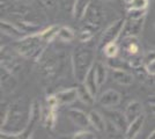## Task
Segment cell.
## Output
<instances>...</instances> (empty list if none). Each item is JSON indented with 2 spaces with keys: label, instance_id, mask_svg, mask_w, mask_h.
I'll return each instance as SVG.
<instances>
[{
  "label": "cell",
  "instance_id": "cell-4",
  "mask_svg": "<svg viewBox=\"0 0 155 139\" xmlns=\"http://www.w3.org/2000/svg\"><path fill=\"white\" fill-rule=\"evenodd\" d=\"M125 23V19H118L115 22H112L105 30H104L101 38H100V46L103 49L104 45H107L108 43L111 42H116L117 38L122 35L123 31V27Z\"/></svg>",
  "mask_w": 155,
  "mask_h": 139
},
{
  "label": "cell",
  "instance_id": "cell-16",
  "mask_svg": "<svg viewBox=\"0 0 155 139\" xmlns=\"http://www.w3.org/2000/svg\"><path fill=\"white\" fill-rule=\"evenodd\" d=\"M124 114L129 121V123H131L132 121H134L137 117H139L142 114V104L138 101H132L127 104Z\"/></svg>",
  "mask_w": 155,
  "mask_h": 139
},
{
  "label": "cell",
  "instance_id": "cell-11",
  "mask_svg": "<svg viewBox=\"0 0 155 139\" xmlns=\"http://www.w3.org/2000/svg\"><path fill=\"white\" fill-rule=\"evenodd\" d=\"M81 20H86L87 22V26L91 29H96V26L100 25V20H101V13H100V9L96 6H94V4L91 2V5L88 6L86 13H84V18Z\"/></svg>",
  "mask_w": 155,
  "mask_h": 139
},
{
  "label": "cell",
  "instance_id": "cell-14",
  "mask_svg": "<svg viewBox=\"0 0 155 139\" xmlns=\"http://www.w3.org/2000/svg\"><path fill=\"white\" fill-rule=\"evenodd\" d=\"M88 116H89L91 125L97 132H104L107 130V121L102 114H100L97 110H91L88 113Z\"/></svg>",
  "mask_w": 155,
  "mask_h": 139
},
{
  "label": "cell",
  "instance_id": "cell-33",
  "mask_svg": "<svg viewBox=\"0 0 155 139\" xmlns=\"http://www.w3.org/2000/svg\"><path fill=\"white\" fill-rule=\"evenodd\" d=\"M124 1H125V2H126V4H127V2H130V1H131V0H124Z\"/></svg>",
  "mask_w": 155,
  "mask_h": 139
},
{
  "label": "cell",
  "instance_id": "cell-18",
  "mask_svg": "<svg viewBox=\"0 0 155 139\" xmlns=\"http://www.w3.org/2000/svg\"><path fill=\"white\" fill-rule=\"evenodd\" d=\"M1 31L7 36L16 38V40L23 38V31L19 29L18 27H15L14 25L6 22V21H1Z\"/></svg>",
  "mask_w": 155,
  "mask_h": 139
},
{
  "label": "cell",
  "instance_id": "cell-28",
  "mask_svg": "<svg viewBox=\"0 0 155 139\" xmlns=\"http://www.w3.org/2000/svg\"><path fill=\"white\" fill-rule=\"evenodd\" d=\"M93 33H94V29H91V28H89V27H84V29L81 30V33H80V36H79L80 42L86 43V42H88L89 40H91Z\"/></svg>",
  "mask_w": 155,
  "mask_h": 139
},
{
  "label": "cell",
  "instance_id": "cell-3",
  "mask_svg": "<svg viewBox=\"0 0 155 139\" xmlns=\"http://www.w3.org/2000/svg\"><path fill=\"white\" fill-rule=\"evenodd\" d=\"M43 44H45V42L39 37V35H32L21 38L15 46L20 55L25 57H32L38 53L41 49H43Z\"/></svg>",
  "mask_w": 155,
  "mask_h": 139
},
{
  "label": "cell",
  "instance_id": "cell-17",
  "mask_svg": "<svg viewBox=\"0 0 155 139\" xmlns=\"http://www.w3.org/2000/svg\"><path fill=\"white\" fill-rule=\"evenodd\" d=\"M91 0H74L73 2V8H72V13L73 18L75 20H81L84 18V13L87 11L88 6L91 5Z\"/></svg>",
  "mask_w": 155,
  "mask_h": 139
},
{
  "label": "cell",
  "instance_id": "cell-12",
  "mask_svg": "<svg viewBox=\"0 0 155 139\" xmlns=\"http://www.w3.org/2000/svg\"><path fill=\"white\" fill-rule=\"evenodd\" d=\"M54 96L58 101L59 106L60 104H72L78 99V91L77 88H68V89H64V91L56 93Z\"/></svg>",
  "mask_w": 155,
  "mask_h": 139
},
{
  "label": "cell",
  "instance_id": "cell-8",
  "mask_svg": "<svg viewBox=\"0 0 155 139\" xmlns=\"http://www.w3.org/2000/svg\"><path fill=\"white\" fill-rule=\"evenodd\" d=\"M143 19L139 20H131V19H125V23L123 27V31H122V37H131V36H138L141 33L142 26H143Z\"/></svg>",
  "mask_w": 155,
  "mask_h": 139
},
{
  "label": "cell",
  "instance_id": "cell-21",
  "mask_svg": "<svg viewBox=\"0 0 155 139\" xmlns=\"http://www.w3.org/2000/svg\"><path fill=\"white\" fill-rule=\"evenodd\" d=\"M94 66H95V77H96L97 84L101 87L105 82L107 77H108V67L101 61H96Z\"/></svg>",
  "mask_w": 155,
  "mask_h": 139
},
{
  "label": "cell",
  "instance_id": "cell-7",
  "mask_svg": "<svg viewBox=\"0 0 155 139\" xmlns=\"http://www.w3.org/2000/svg\"><path fill=\"white\" fill-rule=\"evenodd\" d=\"M39 119H41V108H39L38 101L35 100L31 103V110H30V117H29L28 125H27L26 130L23 131V133L20 137H25V138L29 137L34 131V129L36 127V124L39 122Z\"/></svg>",
  "mask_w": 155,
  "mask_h": 139
},
{
  "label": "cell",
  "instance_id": "cell-27",
  "mask_svg": "<svg viewBox=\"0 0 155 139\" xmlns=\"http://www.w3.org/2000/svg\"><path fill=\"white\" fill-rule=\"evenodd\" d=\"M146 13H147V9H127L126 19H131V20L143 19L146 16Z\"/></svg>",
  "mask_w": 155,
  "mask_h": 139
},
{
  "label": "cell",
  "instance_id": "cell-9",
  "mask_svg": "<svg viewBox=\"0 0 155 139\" xmlns=\"http://www.w3.org/2000/svg\"><path fill=\"white\" fill-rule=\"evenodd\" d=\"M67 115H68L70 119L73 122V124L79 126L80 129H87L88 126L91 125L88 114H86L84 111L80 110V109H74V108L68 109Z\"/></svg>",
  "mask_w": 155,
  "mask_h": 139
},
{
  "label": "cell",
  "instance_id": "cell-24",
  "mask_svg": "<svg viewBox=\"0 0 155 139\" xmlns=\"http://www.w3.org/2000/svg\"><path fill=\"white\" fill-rule=\"evenodd\" d=\"M75 35L74 31L68 27H59L58 34H57V38L63 42H71L74 40Z\"/></svg>",
  "mask_w": 155,
  "mask_h": 139
},
{
  "label": "cell",
  "instance_id": "cell-19",
  "mask_svg": "<svg viewBox=\"0 0 155 139\" xmlns=\"http://www.w3.org/2000/svg\"><path fill=\"white\" fill-rule=\"evenodd\" d=\"M123 45L125 51L129 53L131 57L139 55V44H138V40H137V36H131V37H125L123 38Z\"/></svg>",
  "mask_w": 155,
  "mask_h": 139
},
{
  "label": "cell",
  "instance_id": "cell-22",
  "mask_svg": "<svg viewBox=\"0 0 155 139\" xmlns=\"http://www.w3.org/2000/svg\"><path fill=\"white\" fill-rule=\"evenodd\" d=\"M143 67L149 75L155 77V51H152L143 57Z\"/></svg>",
  "mask_w": 155,
  "mask_h": 139
},
{
  "label": "cell",
  "instance_id": "cell-34",
  "mask_svg": "<svg viewBox=\"0 0 155 139\" xmlns=\"http://www.w3.org/2000/svg\"><path fill=\"white\" fill-rule=\"evenodd\" d=\"M109 1H112V0H109Z\"/></svg>",
  "mask_w": 155,
  "mask_h": 139
},
{
  "label": "cell",
  "instance_id": "cell-30",
  "mask_svg": "<svg viewBox=\"0 0 155 139\" xmlns=\"http://www.w3.org/2000/svg\"><path fill=\"white\" fill-rule=\"evenodd\" d=\"M148 103H149V104H154V106H155V95H153V96H150V98H149Z\"/></svg>",
  "mask_w": 155,
  "mask_h": 139
},
{
  "label": "cell",
  "instance_id": "cell-6",
  "mask_svg": "<svg viewBox=\"0 0 155 139\" xmlns=\"http://www.w3.org/2000/svg\"><path fill=\"white\" fill-rule=\"evenodd\" d=\"M120 100H122V96L117 91L108 89L100 95L97 102L101 107L107 109V108H114V107L118 106L120 103Z\"/></svg>",
  "mask_w": 155,
  "mask_h": 139
},
{
  "label": "cell",
  "instance_id": "cell-10",
  "mask_svg": "<svg viewBox=\"0 0 155 139\" xmlns=\"http://www.w3.org/2000/svg\"><path fill=\"white\" fill-rule=\"evenodd\" d=\"M111 77L115 82L122 86H130L134 81L132 73L126 71V68H111Z\"/></svg>",
  "mask_w": 155,
  "mask_h": 139
},
{
  "label": "cell",
  "instance_id": "cell-32",
  "mask_svg": "<svg viewBox=\"0 0 155 139\" xmlns=\"http://www.w3.org/2000/svg\"><path fill=\"white\" fill-rule=\"evenodd\" d=\"M150 110H152V114H153V116L155 117V106H154V104H150Z\"/></svg>",
  "mask_w": 155,
  "mask_h": 139
},
{
  "label": "cell",
  "instance_id": "cell-1",
  "mask_svg": "<svg viewBox=\"0 0 155 139\" xmlns=\"http://www.w3.org/2000/svg\"><path fill=\"white\" fill-rule=\"evenodd\" d=\"M31 103L29 104L26 99H19L8 107L7 116L1 124V136L20 137L26 130L30 117Z\"/></svg>",
  "mask_w": 155,
  "mask_h": 139
},
{
  "label": "cell",
  "instance_id": "cell-31",
  "mask_svg": "<svg viewBox=\"0 0 155 139\" xmlns=\"http://www.w3.org/2000/svg\"><path fill=\"white\" fill-rule=\"evenodd\" d=\"M147 138L148 139H155V130L153 131V132H150V134H149Z\"/></svg>",
  "mask_w": 155,
  "mask_h": 139
},
{
  "label": "cell",
  "instance_id": "cell-15",
  "mask_svg": "<svg viewBox=\"0 0 155 139\" xmlns=\"http://www.w3.org/2000/svg\"><path fill=\"white\" fill-rule=\"evenodd\" d=\"M78 91V99L82 103L87 106H93L95 103V95L86 87L84 82H79V86L77 87Z\"/></svg>",
  "mask_w": 155,
  "mask_h": 139
},
{
  "label": "cell",
  "instance_id": "cell-20",
  "mask_svg": "<svg viewBox=\"0 0 155 139\" xmlns=\"http://www.w3.org/2000/svg\"><path fill=\"white\" fill-rule=\"evenodd\" d=\"M84 84L86 85V87L96 96L97 91H98V87L100 86H98V84H97L96 77H95V66H94V65H93V67L89 70V72L87 73Z\"/></svg>",
  "mask_w": 155,
  "mask_h": 139
},
{
  "label": "cell",
  "instance_id": "cell-29",
  "mask_svg": "<svg viewBox=\"0 0 155 139\" xmlns=\"http://www.w3.org/2000/svg\"><path fill=\"white\" fill-rule=\"evenodd\" d=\"M73 138H79V139H93V138H96V136L94 134L93 132L88 131L87 129H81L80 131L74 133Z\"/></svg>",
  "mask_w": 155,
  "mask_h": 139
},
{
  "label": "cell",
  "instance_id": "cell-13",
  "mask_svg": "<svg viewBox=\"0 0 155 139\" xmlns=\"http://www.w3.org/2000/svg\"><path fill=\"white\" fill-rule=\"evenodd\" d=\"M145 119H146V116L143 114H141L139 117H137L134 121H132L129 124V127H127L126 132H125V138L127 139L136 138L137 136L139 134V132L141 131L142 125L145 123Z\"/></svg>",
  "mask_w": 155,
  "mask_h": 139
},
{
  "label": "cell",
  "instance_id": "cell-23",
  "mask_svg": "<svg viewBox=\"0 0 155 139\" xmlns=\"http://www.w3.org/2000/svg\"><path fill=\"white\" fill-rule=\"evenodd\" d=\"M59 27L58 26H51L49 28H46L45 30H43L42 33H39V37L44 41L45 43H49L53 41L54 38H57V34H58Z\"/></svg>",
  "mask_w": 155,
  "mask_h": 139
},
{
  "label": "cell",
  "instance_id": "cell-25",
  "mask_svg": "<svg viewBox=\"0 0 155 139\" xmlns=\"http://www.w3.org/2000/svg\"><path fill=\"white\" fill-rule=\"evenodd\" d=\"M103 52L108 58H115V57H117L118 52H119V46L117 44V42H111V43H108L107 45H104Z\"/></svg>",
  "mask_w": 155,
  "mask_h": 139
},
{
  "label": "cell",
  "instance_id": "cell-26",
  "mask_svg": "<svg viewBox=\"0 0 155 139\" xmlns=\"http://www.w3.org/2000/svg\"><path fill=\"white\" fill-rule=\"evenodd\" d=\"M147 7L148 0H131L126 5L127 9H147Z\"/></svg>",
  "mask_w": 155,
  "mask_h": 139
},
{
  "label": "cell",
  "instance_id": "cell-2",
  "mask_svg": "<svg viewBox=\"0 0 155 139\" xmlns=\"http://www.w3.org/2000/svg\"><path fill=\"white\" fill-rule=\"evenodd\" d=\"M95 55L91 48L84 45H80L74 49L72 53V67H73V74L78 82H84L86 79L87 73L89 72L94 61Z\"/></svg>",
  "mask_w": 155,
  "mask_h": 139
},
{
  "label": "cell",
  "instance_id": "cell-5",
  "mask_svg": "<svg viewBox=\"0 0 155 139\" xmlns=\"http://www.w3.org/2000/svg\"><path fill=\"white\" fill-rule=\"evenodd\" d=\"M105 116H107V121H109L111 124H114L120 132H126L130 123L125 116V114L120 113L118 110H114L111 108H107Z\"/></svg>",
  "mask_w": 155,
  "mask_h": 139
}]
</instances>
